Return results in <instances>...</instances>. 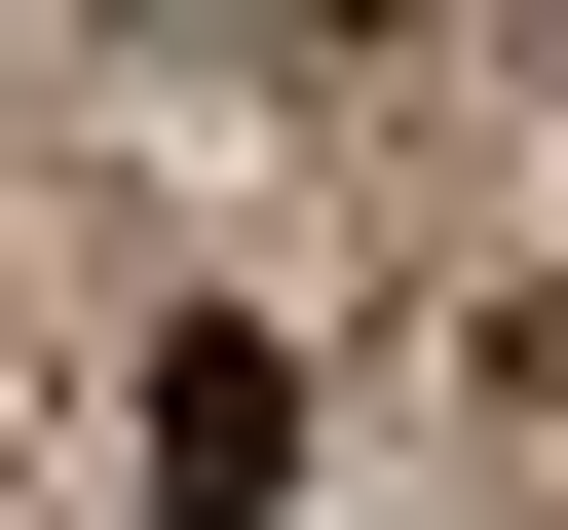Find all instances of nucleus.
<instances>
[{"label": "nucleus", "instance_id": "nucleus-1", "mask_svg": "<svg viewBox=\"0 0 568 530\" xmlns=\"http://www.w3.org/2000/svg\"><path fill=\"white\" fill-rule=\"evenodd\" d=\"M265 455H304V379H265V342H152V492H190V530H265Z\"/></svg>", "mask_w": 568, "mask_h": 530}]
</instances>
